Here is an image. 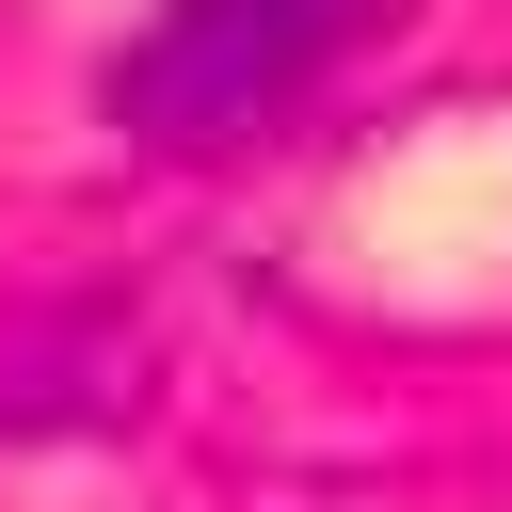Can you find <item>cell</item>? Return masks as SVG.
<instances>
[{"mask_svg": "<svg viewBox=\"0 0 512 512\" xmlns=\"http://www.w3.org/2000/svg\"><path fill=\"white\" fill-rule=\"evenodd\" d=\"M368 32H400V0H160L112 64V128L192 160V144H256L288 96H320Z\"/></svg>", "mask_w": 512, "mask_h": 512, "instance_id": "6da1fadb", "label": "cell"}]
</instances>
